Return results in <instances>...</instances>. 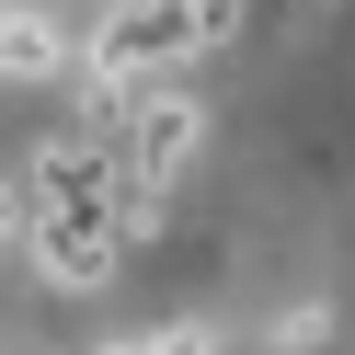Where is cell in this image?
Masks as SVG:
<instances>
[{
    "instance_id": "5b68a950",
    "label": "cell",
    "mask_w": 355,
    "mask_h": 355,
    "mask_svg": "<svg viewBox=\"0 0 355 355\" xmlns=\"http://www.w3.org/2000/svg\"><path fill=\"white\" fill-rule=\"evenodd\" d=\"M126 355H138V344H126Z\"/></svg>"
},
{
    "instance_id": "277c9868",
    "label": "cell",
    "mask_w": 355,
    "mask_h": 355,
    "mask_svg": "<svg viewBox=\"0 0 355 355\" xmlns=\"http://www.w3.org/2000/svg\"><path fill=\"white\" fill-rule=\"evenodd\" d=\"M195 24H207V46H218V35L241 24V0H195Z\"/></svg>"
},
{
    "instance_id": "6da1fadb",
    "label": "cell",
    "mask_w": 355,
    "mask_h": 355,
    "mask_svg": "<svg viewBox=\"0 0 355 355\" xmlns=\"http://www.w3.org/2000/svg\"><path fill=\"white\" fill-rule=\"evenodd\" d=\"M195 138H207V115H195L184 92H126V115H115V161L149 172V184H184Z\"/></svg>"
},
{
    "instance_id": "7a4b0ae2",
    "label": "cell",
    "mask_w": 355,
    "mask_h": 355,
    "mask_svg": "<svg viewBox=\"0 0 355 355\" xmlns=\"http://www.w3.org/2000/svg\"><path fill=\"white\" fill-rule=\"evenodd\" d=\"M321 332H332V309H286V321H275V355H321Z\"/></svg>"
},
{
    "instance_id": "3957f363",
    "label": "cell",
    "mask_w": 355,
    "mask_h": 355,
    "mask_svg": "<svg viewBox=\"0 0 355 355\" xmlns=\"http://www.w3.org/2000/svg\"><path fill=\"white\" fill-rule=\"evenodd\" d=\"M138 355H218V332H207V321H172V332H149Z\"/></svg>"
}]
</instances>
